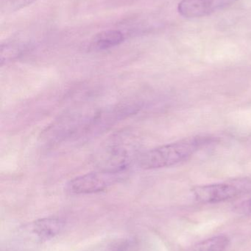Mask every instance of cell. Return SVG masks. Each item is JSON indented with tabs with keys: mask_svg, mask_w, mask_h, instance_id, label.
<instances>
[{
	"mask_svg": "<svg viewBox=\"0 0 251 251\" xmlns=\"http://www.w3.org/2000/svg\"><path fill=\"white\" fill-rule=\"evenodd\" d=\"M213 141L214 138L208 136L187 137L144 152L139 156L138 164L146 170L173 166L190 159Z\"/></svg>",
	"mask_w": 251,
	"mask_h": 251,
	"instance_id": "1",
	"label": "cell"
},
{
	"mask_svg": "<svg viewBox=\"0 0 251 251\" xmlns=\"http://www.w3.org/2000/svg\"><path fill=\"white\" fill-rule=\"evenodd\" d=\"M128 171H100L88 173L70 181L69 191L75 194H91L103 191L127 176Z\"/></svg>",
	"mask_w": 251,
	"mask_h": 251,
	"instance_id": "2",
	"label": "cell"
},
{
	"mask_svg": "<svg viewBox=\"0 0 251 251\" xmlns=\"http://www.w3.org/2000/svg\"><path fill=\"white\" fill-rule=\"evenodd\" d=\"M192 191L196 200L206 203L225 201L234 199L240 193L238 187L228 183L197 186Z\"/></svg>",
	"mask_w": 251,
	"mask_h": 251,
	"instance_id": "3",
	"label": "cell"
},
{
	"mask_svg": "<svg viewBox=\"0 0 251 251\" xmlns=\"http://www.w3.org/2000/svg\"><path fill=\"white\" fill-rule=\"evenodd\" d=\"M233 0H182L178 4V11L187 18L206 16Z\"/></svg>",
	"mask_w": 251,
	"mask_h": 251,
	"instance_id": "4",
	"label": "cell"
},
{
	"mask_svg": "<svg viewBox=\"0 0 251 251\" xmlns=\"http://www.w3.org/2000/svg\"><path fill=\"white\" fill-rule=\"evenodd\" d=\"M124 40L125 35L120 31H103L94 37L90 44V48L95 51L108 50L122 44Z\"/></svg>",
	"mask_w": 251,
	"mask_h": 251,
	"instance_id": "5",
	"label": "cell"
},
{
	"mask_svg": "<svg viewBox=\"0 0 251 251\" xmlns=\"http://www.w3.org/2000/svg\"><path fill=\"white\" fill-rule=\"evenodd\" d=\"M63 228V223L56 218H44L32 224L34 234L41 240L53 238L60 233Z\"/></svg>",
	"mask_w": 251,
	"mask_h": 251,
	"instance_id": "6",
	"label": "cell"
},
{
	"mask_svg": "<svg viewBox=\"0 0 251 251\" xmlns=\"http://www.w3.org/2000/svg\"><path fill=\"white\" fill-rule=\"evenodd\" d=\"M230 240L227 236L218 235L194 245L187 251H224Z\"/></svg>",
	"mask_w": 251,
	"mask_h": 251,
	"instance_id": "7",
	"label": "cell"
},
{
	"mask_svg": "<svg viewBox=\"0 0 251 251\" xmlns=\"http://www.w3.org/2000/svg\"><path fill=\"white\" fill-rule=\"evenodd\" d=\"M245 209H246V212H249V213H250L251 215V199L248 201L246 202V203H245Z\"/></svg>",
	"mask_w": 251,
	"mask_h": 251,
	"instance_id": "8",
	"label": "cell"
}]
</instances>
